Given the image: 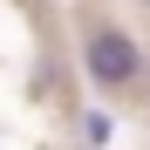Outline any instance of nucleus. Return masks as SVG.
Returning a JSON list of instances; mask_svg holds the SVG:
<instances>
[{"instance_id":"f257e3e1","label":"nucleus","mask_w":150,"mask_h":150,"mask_svg":"<svg viewBox=\"0 0 150 150\" xmlns=\"http://www.w3.org/2000/svg\"><path fill=\"white\" fill-rule=\"evenodd\" d=\"M82 62H89V75L103 89H130L137 75H143V55H137V41H123V34H89V48H82Z\"/></svg>"}]
</instances>
